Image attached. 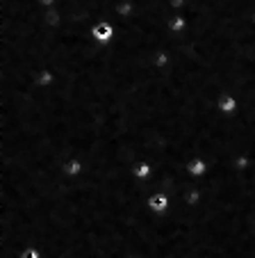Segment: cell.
Segmentation results:
<instances>
[{"mask_svg":"<svg viewBox=\"0 0 255 258\" xmlns=\"http://www.w3.org/2000/svg\"><path fill=\"white\" fill-rule=\"evenodd\" d=\"M16 7H23V5H14V7H7V10L12 12V10H16ZM7 10L3 12V14H7ZM3 21H5V16H3ZM10 144H12V142H10ZM10 144H5V146H7V153H10ZM16 151H19V149H16ZM7 174L14 176V180L19 183V185H32V183H39V180H44V178H39V180H30L28 176H25V171H21L19 167L14 165V156L7 158ZM46 178H48V176H46Z\"/></svg>","mask_w":255,"mask_h":258,"instance_id":"3957f363","label":"cell"},{"mask_svg":"<svg viewBox=\"0 0 255 258\" xmlns=\"http://www.w3.org/2000/svg\"><path fill=\"white\" fill-rule=\"evenodd\" d=\"M237 107H239V98L237 96H232V94H228V92L219 94V98H217V112L219 114L232 117V114L237 112Z\"/></svg>","mask_w":255,"mask_h":258,"instance_id":"5b68a950","label":"cell"},{"mask_svg":"<svg viewBox=\"0 0 255 258\" xmlns=\"http://www.w3.org/2000/svg\"><path fill=\"white\" fill-rule=\"evenodd\" d=\"M250 21H253V25H255V14H253V19H250Z\"/></svg>","mask_w":255,"mask_h":258,"instance_id":"9c48e42d","label":"cell"},{"mask_svg":"<svg viewBox=\"0 0 255 258\" xmlns=\"http://www.w3.org/2000/svg\"><path fill=\"white\" fill-rule=\"evenodd\" d=\"M114 37H116V25L112 23L110 19L98 21V23L92 28V41H96L98 46L112 44V41H114Z\"/></svg>","mask_w":255,"mask_h":258,"instance_id":"6da1fadb","label":"cell"},{"mask_svg":"<svg viewBox=\"0 0 255 258\" xmlns=\"http://www.w3.org/2000/svg\"><path fill=\"white\" fill-rule=\"evenodd\" d=\"M207 171H210V162L201 156H194L185 162V174H187L189 178H203Z\"/></svg>","mask_w":255,"mask_h":258,"instance_id":"277c9868","label":"cell"},{"mask_svg":"<svg viewBox=\"0 0 255 258\" xmlns=\"http://www.w3.org/2000/svg\"><path fill=\"white\" fill-rule=\"evenodd\" d=\"M146 208H148L150 215L162 217V215H166L168 208H171V199H168L166 192H153V195L146 197Z\"/></svg>","mask_w":255,"mask_h":258,"instance_id":"7a4b0ae2","label":"cell"},{"mask_svg":"<svg viewBox=\"0 0 255 258\" xmlns=\"http://www.w3.org/2000/svg\"><path fill=\"white\" fill-rule=\"evenodd\" d=\"M84 174V162L80 158H68L62 162V176L64 178H77Z\"/></svg>","mask_w":255,"mask_h":258,"instance_id":"52a82bcc","label":"cell"},{"mask_svg":"<svg viewBox=\"0 0 255 258\" xmlns=\"http://www.w3.org/2000/svg\"><path fill=\"white\" fill-rule=\"evenodd\" d=\"M21 258H39V251L34 247H28L23 253H21Z\"/></svg>","mask_w":255,"mask_h":258,"instance_id":"ba28073f","label":"cell"},{"mask_svg":"<svg viewBox=\"0 0 255 258\" xmlns=\"http://www.w3.org/2000/svg\"><path fill=\"white\" fill-rule=\"evenodd\" d=\"M153 171H155V167L150 165V162H146V160H135V165L130 167V176H132V180H139V183L148 180L150 176H153Z\"/></svg>","mask_w":255,"mask_h":258,"instance_id":"8992f818","label":"cell"}]
</instances>
